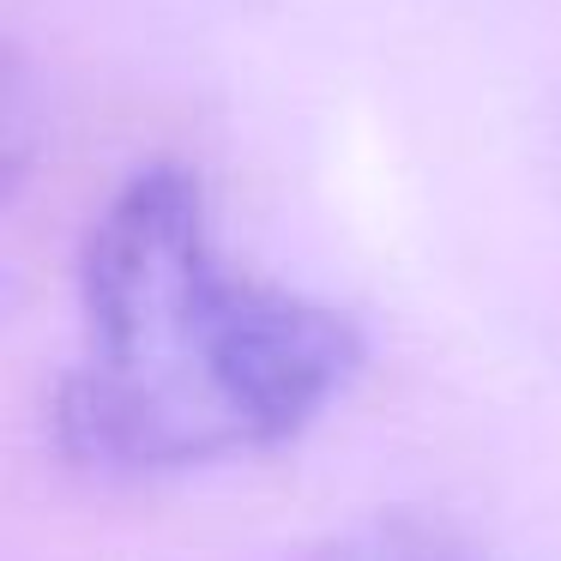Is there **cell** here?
I'll use <instances>...</instances> for the list:
<instances>
[{
  "label": "cell",
  "instance_id": "1",
  "mask_svg": "<svg viewBox=\"0 0 561 561\" xmlns=\"http://www.w3.org/2000/svg\"><path fill=\"white\" fill-rule=\"evenodd\" d=\"M85 344L61 440L98 471H187L302 435L363 363L327 302L248 278L194 170L151 163L98 211L79 254Z\"/></svg>",
  "mask_w": 561,
  "mask_h": 561
},
{
  "label": "cell",
  "instance_id": "2",
  "mask_svg": "<svg viewBox=\"0 0 561 561\" xmlns=\"http://www.w3.org/2000/svg\"><path fill=\"white\" fill-rule=\"evenodd\" d=\"M302 561H489L477 543L428 519H368L332 543L308 549Z\"/></svg>",
  "mask_w": 561,
  "mask_h": 561
}]
</instances>
